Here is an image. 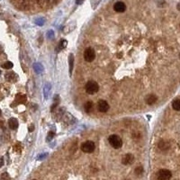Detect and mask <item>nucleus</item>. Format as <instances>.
Returning a JSON list of instances; mask_svg holds the SVG:
<instances>
[{"label": "nucleus", "mask_w": 180, "mask_h": 180, "mask_svg": "<svg viewBox=\"0 0 180 180\" xmlns=\"http://www.w3.org/2000/svg\"><path fill=\"white\" fill-rule=\"evenodd\" d=\"M179 26H180V25H179Z\"/></svg>", "instance_id": "27"}, {"label": "nucleus", "mask_w": 180, "mask_h": 180, "mask_svg": "<svg viewBox=\"0 0 180 180\" xmlns=\"http://www.w3.org/2000/svg\"><path fill=\"white\" fill-rule=\"evenodd\" d=\"M54 135H55V133H53V131H50L49 134H48V136H47V140H49V141L52 140L53 139Z\"/></svg>", "instance_id": "20"}, {"label": "nucleus", "mask_w": 180, "mask_h": 180, "mask_svg": "<svg viewBox=\"0 0 180 180\" xmlns=\"http://www.w3.org/2000/svg\"><path fill=\"white\" fill-rule=\"evenodd\" d=\"M8 125L11 130H16L18 128V121L16 118H10L8 121Z\"/></svg>", "instance_id": "9"}, {"label": "nucleus", "mask_w": 180, "mask_h": 180, "mask_svg": "<svg viewBox=\"0 0 180 180\" xmlns=\"http://www.w3.org/2000/svg\"><path fill=\"white\" fill-rule=\"evenodd\" d=\"M0 115H1V110H0Z\"/></svg>", "instance_id": "24"}, {"label": "nucleus", "mask_w": 180, "mask_h": 180, "mask_svg": "<svg viewBox=\"0 0 180 180\" xmlns=\"http://www.w3.org/2000/svg\"><path fill=\"white\" fill-rule=\"evenodd\" d=\"M66 46H67V42H66V41H61V42H59V50L64 49V48H65Z\"/></svg>", "instance_id": "18"}, {"label": "nucleus", "mask_w": 180, "mask_h": 180, "mask_svg": "<svg viewBox=\"0 0 180 180\" xmlns=\"http://www.w3.org/2000/svg\"><path fill=\"white\" fill-rule=\"evenodd\" d=\"M84 2V0H76V3L78 4V5H80V4H82Z\"/></svg>", "instance_id": "23"}, {"label": "nucleus", "mask_w": 180, "mask_h": 180, "mask_svg": "<svg viewBox=\"0 0 180 180\" xmlns=\"http://www.w3.org/2000/svg\"><path fill=\"white\" fill-rule=\"evenodd\" d=\"M108 141H109L110 145L114 148V149H120L123 146V140L120 138L118 135L116 134H113L109 137L108 139Z\"/></svg>", "instance_id": "1"}, {"label": "nucleus", "mask_w": 180, "mask_h": 180, "mask_svg": "<svg viewBox=\"0 0 180 180\" xmlns=\"http://www.w3.org/2000/svg\"><path fill=\"white\" fill-rule=\"evenodd\" d=\"M95 149V145L94 141L87 140L81 144V150L85 153H92Z\"/></svg>", "instance_id": "3"}, {"label": "nucleus", "mask_w": 180, "mask_h": 180, "mask_svg": "<svg viewBox=\"0 0 180 180\" xmlns=\"http://www.w3.org/2000/svg\"><path fill=\"white\" fill-rule=\"evenodd\" d=\"M44 1H45V3L48 4V5H52V4L55 3L56 0H44Z\"/></svg>", "instance_id": "21"}, {"label": "nucleus", "mask_w": 180, "mask_h": 180, "mask_svg": "<svg viewBox=\"0 0 180 180\" xmlns=\"http://www.w3.org/2000/svg\"><path fill=\"white\" fill-rule=\"evenodd\" d=\"M68 64H69V73H72L73 70V66H74V56L73 54H70L68 57Z\"/></svg>", "instance_id": "12"}, {"label": "nucleus", "mask_w": 180, "mask_h": 180, "mask_svg": "<svg viewBox=\"0 0 180 180\" xmlns=\"http://www.w3.org/2000/svg\"><path fill=\"white\" fill-rule=\"evenodd\" d=\"M172 176V173L169 169H160L158 174L157 177L159 180H169Z\"/></svg>", "instance_id": "5"}, {"label": "nucleus", "mask_w": 180, "mask_h": 180, "mask_svg": "<svg viewBox=\"0 0 180 180\" xmlns=\"http://www.w3.org/2000/svg\"><path fill=\"white\" fill-rule=\"evenodd\" d=\"M0 74H1V71H0Z\"/></svg>", "instance_id": "26"}, {"label": "nucleus", "mask_w": 180, "mask_h": 180, "mask_svg": "<svg viewBox=\"0 0 180 180\" xmlns=\"http://www.w3.org/2000/svg\"><path fill=\"white\" fill-rule=\"evenodd\" d=\"M133 160H134V156L133 154L129 153V154H126L123 158L122 162H123L124 165H131V163L133 162Z\"/></svg>", "instance_id": "8"}, {"label": "nucleus", "mask_w": 180, "mask_h": 180, "mask_svg": "<svg viewBox=\"0 0 180 180\" xmlns=\"http://www.w3.org/2000/svg\"><path fill=\"white\" fill-rule=\"evenodd\" d=\"M109 104L105 100H99L97 103V109L99 112L101 113H106L108 110H109Z\"/></svg>", "instance_id": "6"}, {"label": "nucleus", "mask_w": 180, "mask_h": 180, "mask_svg": "<svg viewBox=\"0 0 180 180\" xmlns=\"http://www.w3.org/2000/svg\"><path fill=\"white\" fill-rule=\"evenodd\" d=\"M158 97H156L155 95H149L148 97H146V103L148 104H153L156 103V101H157Z\"/></svg>", "instance_id": "11"}, {"label": "nucleus", "mask_w": 180, "mask_h": 180, "mask_svg": "<svg viewBox=\"0 0 180 180\" xmlns=\"http://www.w3.org/2000/svg\"><path fill=\"white\" fill-rule=\"evenodd\" d=\"M134 172H135V174H136L137 176L141 175L142 172H143V167H137L136 169H135V170H134Z\"/></svg>", "instance_id": "17"}, {"label": "nucleus", "mask_w": 180, "mask_h": 180, "mask_svg": "<svg viewBox=\"0 0 180 180\" xmlns=\"http://www.w3.org/2000/svg\"><path fill=\"white\" fill-rule=\"evenodd\" d=\"M159 148L162 150H166L169 148V144L165 140H160V142L159 143Z\"/></svg>", "instance_id": "13"}, {"label": "nucleus", "mask_w": 180, "mask_h": 180, "mask_svg": "<svg viewBox=\"0 0 180 180\" xmlns=\"http://www.w3.org/2000/svg\"><path fill=\"white\" fill-rule=\"evenodd\" d=\"M86 92L88 94V95H94L95 93H97L98 90H99V86H98V84L97 82H95V81H88L87 83V85H86Z\"/></svg>", "instance_id": "2"}, {"label": "nucleus", "mask_w": 180, "mask_h": 180, "mask_svg": "<svg viewBox=\"0 0 180 180\" xmlns=\"http://www.w3.org/2000/svg\"><path fill=\"white\" fill-rule=\"evenodd\" d=\"M124 180H130V179H124Z\"/></svg>", "instance_id": "25"}, {"label": "nucleus", "mask_w": 180, "mask_h": 180, "mask_svg": "<svg viewBox=\"0 0 180 180\" xmlns=\"http://www.w3.org/2000/svg\"><path fill=\"white\" fill-rule=\"evenodd\" d=\"M1 180H10V176L7 173H3L1 175V178H0Z\"/></svg>", "instance_id": "19"}, {"label": "nucleus", "mask_w": 180, "mask_h": 180, "mask_svg": "<svg viewBox=\"0 0 180 180\" xmlns=\"http://www.w3.org/2000/svg\"><path fill=\"white\" fill-rule=\"evenodd\" d=\"M173 109L176 111H180V99H176L172 103Z\"/></svg>", "instance_id": "15"}, {"label": "nucleus", "mask_w": 180, "mask_h": 180, "mask_svg": "<svg viewBox=\"0 0 180 180\" xmlns=\"http://www.w3.org/2000/svg\"><path fill=\"white\" fill-rule=\"evenodd\" d=\"M3 165H4V160H3V158H1L0 159V167H2Z\"/></svg>", "instance_id": "22"}, {"label": "nucleus", "mask_w": 180, "mask_h": 180, "mask_svg": "<svg viewBox=\"0 0 180 180\" xmlns=\"http://www.w3.org/2000/svg\"><path fill=\"white\" fill-rule=\"evenodd\" d=\"M95 58V51L92 49V48H87L84 52V59H85V61H88V62H91L93 61Z\"/></svg>", "instance_id": "4"}, {"label": "nucleus", "mask_w": 180, "mask_h": 180, "mask_svg": "<svg viewBox=\"0 0 180 180\" xmlns=\"http://www.w3.org/2000/svg\"><path fill=\"white\" fill-rule=\"evenodd\" d=\"M6 78L7 81H10V82H15L17 78L16 73H14V72H8V73L6 74Z\"/></svg>", "instance_id": "10"}, {"label": "nucleus", "mask_w": 180, "mask_h": 180, "mask_svg": "<svg viewBox=\"0 0 180 180\" xmlns=\"http://www.w3.org/2000/svg\"><path fill=\"white\" fill-rule=\"evenodd\" d=\"M114 9L115 12H117V13H124V12L126 10V6L124 2H116L114 6Z\"/></svg>", "instance_id": "7"}, {"label": "nucleus", "mask_w": 180, "mask_h": 180, "mask_svg": "<svg viewBox=\"0 0 180 180\" xmlns=\"http://www.w3.org/2000/svg\"><path fill=\"white\" fill-rule=\"evenodd\" d=\"M93 106H94L93 102H92V101H88V102L85 104V105H84V108H85V111H86L87 113H89V112L92 110Z\"/></svg>", "instance_id": "14"}, {"label": "nucleus", "mask_w": 180, "mask_h": 180, "mask_svg": "<svg viewBox=\"0 0 180 180\" xmlns=\"http://www.w3.org/2000/svg\"><path fill=\"white\" fill-rule=\"evenodd\" d=\"M13 66H14V64L12 63L11 61H6L3 64V68H6V69H10V68H13Z\"/></svg>", "instance_id": "16"}]
</instances>
